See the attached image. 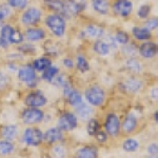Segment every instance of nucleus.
Returning a JSON list of instances; mask_svg holds the SVG:
<instances>
[{"mask_svg": "<svg viewBox=\"0 0 158 158\" xmlns=\"http://www.w3.org/2000/svg\"><path fill=\"white\" fill-rule=\"evenodd\" d=\"M18 79L22 82L27 83L29 86H34L35 82H37L36 72L31 65H24L19 69Z\"/></svg>", "mask_w": 158, "mask_h": 158, "instance_id": "7", "label": "nucleus"}, {"mask_svg": "<svg viewBox=\"0 0 158 158\" xmlns=\"http://www.w3.org/2000/svg\"><path fill=\"white\" fill-rule=\"evenodd\" d=\"M150 158H157V157H156V156H155V157H154V156H152V157H150Z\"/></svg>", "mask_w": 158, "mask_h": 158, "instance_id": "49", "label": "nucleus"}, {"mask_svg": "<svg viewBox=\"0 0 158 158\" xmlns=\"http://www.w3.org/2000/svg\"><path fill=\"white\" fill-rule=\"evenodd\" d=\"M120 120L119 117L114 113H111L106 116V122H104V129L106 133L112 137H116L120 131Z\"/></svg>", "mask_w": 158, "mask_h": 158, "instance_id": "6", "label": "nucleus"}, {"mask_svg": "<svg viewBox=\"0 0 158 158\" xmlns=\"http://www.w3.org/2000/svg\"><path fill=\"white\" fill-rule=\"evenodd\" d=\"M14 143L9 140H0V156H6L14 152Z\"/></svg>", "mask_w": 158, "mask_h": 158, "instance_id": "27", "label": "nucleus"}, {"mask_svg": "<svg viewBox=\"0 0 158 158\" xmlns=\"http://www.w3.org/2000/svg\"><path fill=\"white\" fill-rule=\"evenodd\" d=\"M139 53L143 58H153L157 53V45L155 42H144L139 48Z\"/></svg>", "mask_w": 158, "mask_h": 158, "instance_id": "14", "label": "nucleus"}, {"mask_svg": "<svg viewBox=\"0 0 158 158\" xmlns=\"http://www.w3.org/2000/svg\"><path fill=\"white\" fill-rule=\"evenodd\" d=\"M85 99L92 106H99L106 100V92L97 85L91 86L85 91Z\"/></svg>", "mask_w": 158, "mask_h": 158, "instance_id": "3", "label": "nucleus"}, {"mask_svg": "<svg viewBox=\"0 0 158 158\" xmlns=\"http://www.w3.org/2000/svg\"><path fill=\"white\" fill-rule=\"evenodd\" d=\"M148 152L151 156H157V152H158V146L156 142L154 143H151L149 147H148Z\"/></svg>", "mask_w": 158, "mask_h": 158, "instance_id": "42", "label": "nucleus"}, {"mask_svg": "<svg viewBox=\"0 0 158 158\" xmlns=\"http://www.w3.org/2000/svg\"><path fill=\"white\" fill-rule=\"evenodd\" d=\"M76 65H77L78 70L82 73L89 71V69H90V65H89L88 60H86L85 56H82V55L77 56V58H76Z\"/></svg>", "mask_w": 158, "mask_h": 158, "instance_id": "32", "label": "nucleus"}, {"mask_svg": "<svg viewBox=\"0 0 158 158\" xmlns=\"http://www.w3.org/2000/svg\"><path fill=\"white\" fill-rule=\"evenodd\" d=\"M122 86H123V90L128 93H137L142 86V82L138 79H134V78H131V79H128L126 80L123 83H122Z\"/></svg>", "mask_w": 158, "mask_h": 158, "instance_id": "17", "label": "nucleus"}, {"mask_svg": "<svg viewBox=\"0 0 158 158\" xmlns=\"http://www.w3.org/2000/svg\"><path fill=\"white\" fill-rule=\"evenodd\" d=\"M115 40L118 43H120V44H127L129 41H130V36L128 34H127L126 32H118L116 34V37H115Z\"/></svg>", "mask_w": 158, "mask_h": 158, "instance_id": "37", "label": "nucleus"}, {"mask_svg": "<svg viewBox=\"0 0 158 158\" xmlns=\"http://www.w3.org/2000/svg\"><path fill=\"white\" fill-rule=\"evenodd\" d=\"M45 37V32L41 29H29L25 32V38L30 41H38Z\"/></svg>", "mask_w": 158, "mask_h": 158, "instance_id": "19", "label": "nucleus"}, {"mask_svg": "<svg viewBox=\"0 0 158 158\" xmlns=\"http://www.w3.org/2000/svg\"><path fill=\"white\" fill-rule=\"evenodd\" d=\"M75 109H76V114H77V116L79 117V118H81V119L90 118L91 115L93 114L92 109L89 106H86L85 102H82L80 106H76Z\"/></svg>", "mask_w": 158, "mask_h": 158, "instance_id": "24", "label": "nucleus"}, {"mask_svg": "<svg viewBox=\"0 0 158 158\" xmlns=\"http://www.w3.org/2000/svg\"><path fill=\"white\" fill-rule=\"evenodd\" d=\"M94 136H95L96 140L98 142H100V143H104V142L108 141V134L103 131H98Z\"/></svg>", "mask_w": 158, "mask_h": 158, "instance_id": "40", "label": "nucleus"}, {"mask_svg": "<svg viewBox=\"0 0 158 158\" xmlns=\"http://www.w3.org/2000/svg\"><path fill=\"white\" fill-rule=\"evenodd\" d=\"M7 85V78L2 72H0V90H3Z\"/></svg>", "mask_w": 158, "mask_h": 158, "instance_id": "43", "label": "nucleus"}, {"mask_svg": "<svg viewBox=\"0 0 158 158\" xmlns=\"http://www.w3.org/2000/svg\"><path fill=\"white\" fill-rule=\"evenodd\" d=\"M41 158H51L50 155H44V156H42Z\"/></svg>", "mask_w": 158, "mask_h": 158, "instance_id": "47", "label": "nucleus"}, {"mask_svg": "<svg viewBox=\"0 0 158 158\" xmlns=\"http://www.w3.org/2000/svg\"><path fill=\"white\" fill-rule=\"evenodd\" d=\"M77 158H97L98 157V150L94 146H85L78 150Z\"/></svg>", "mask_w": 158, "mask_h": 158, "instance_id": "16", "label": "nucleus"}, {"mask_svg": "<svg viewBox=\"0 0 158 158\" xmlns=\"http://www.w3.org/2000/svg\"><path fill=\"white\" fill-rule=\"evenodd\" d=\"M154 117H155V121H157V112H155V114H154Z\"/></svg>", "mask_w": 158, "mask_h": 158, "instance_id": "46", "label": "nucleus"}, {"mask_svg": "<svg viewBox=\"0 0 158 158\" xmlns=\"http://www.w3.org/2000/svg\"><path fill=\"white\" fill-rule=\"evenodd\" d=\"M114 12L120 17H128L133 11V3L130 0H117L113 6Z\"/></svg>", "mask_w": 158, "mask_h": 158, "instance_id": "10", "label": "nucleus"}, {"mask_svg": "<svg viewBox=\"0 0 158 158\" xmlns=\"http://www.w3.org/2000/svg\"><path fill=\"white\" fill-rule=\"evenodd\" d=\"M63 140V133L59 128H51L43 134V142L47 144H54Z\"/></svg>", "mask_w": 158, "mask_h": 158, "instance_id": "13", "label": "nucleus"}, {"mask_svg": "<svg viewBox=\"0 0 158 158\" xmlns=\"http://www.w3.org/2000/svg\"><path fill=\"white\" fill-rule=\"evenodd\" d=\"M13 32H14V29H13V27H11V25L6 24L4 27H2L1 31H0V34H1L0 35V38L3 40L4 43H6V44L10 43V39H11Z\"/></svg>", "mask_w": 158, "mask_h": 158, "instance_id": "31", "label": "nucleus"}, {"mask_svg": "<svg viewBox=\"0 0 158 158\" xmlns=\"http://www.w3.org/2000/svg\"><path fill=\"white\" fill-rule=\"evenodd\" d=\"M45 24L55 36L62 37L64 35L67 23H65V20L61 15L52 14L48 16L47 19H45Z\"/></svg>", "mask_w": 158, "mask_h": 158, "instance_id": "1", "label": "nucleus"}, {"mask_svg": "<svg viewBox=\"0 0 158 158\" xmlns=\"http://www.w3.org/2000/svg\"><path fill=\"white\" fill-rule=\"evenodd\" d=\"M78 126V119L77 116L74 115L73 113L70 112H65V113L61 114L58 118V128L61 131L70 132L73 131L77 128Z\"/></svg>", "mask_w": 158, "mask_h": 158, "instance_id": "4", "label": "nucleus"}, {"mask_svg": "<svg viewBox=\"0 0 158 158\" xmlns=\"http://www.w3.org/2000/svg\"><path fill=\"white\" fill-rule=\"evenodd\" d=\"M92 6L96 12L101 15H106L109 13L110 2L109 0H92Z\"/></svg>", "mask_w": 158, "mask_h": 158, "instance_id": "20", "label": "nucleus"}, {"mask_svg": "<svg viewBox=\"0 0 158 158\" xmlns=\"http://www.w3.org/2000/svg\"><path fill=\"white\" fill-rule=\"evenodd\" d=\"M23 142L30 147H39L43 142V133L38 128H27L22 135Z\"/></svg>", "mask_w": 158, "mask_h": 158, "instance_id": "2", "label": "nucleus"}, {"mask_svg": "<svg viewBox=\"0 0 158 158\" xmlns=\"http://www.w3.org/2000/svg\"><path fill=\"white\" fill-rule=\"evenodd\" d=\"M6 45H7L6 43H4L3 40H2L1 38H0V47H6Z\"/></svg>", "mask_w": 158, "mask_h": 158, "instance_id": "45", "label": "nucleus"}, {"mask_svg": "<svg viewBox=\"0 0 158 158\" xmlns=\"http://www.w3.org/2000/svg\"><path fill=\"white\" fill-rule=\"evenodd\" d=\"M44 4L52 11L62 14L63 11V0H44Z\"/></svg>", "mask_w": 158, "mask_h": 158, "instance_id": "29", "label": "nucleus"}, {"mask_svg": "<svg viewBox=\"0 0 158 158\" xmlns=\"http://www.w3.org/2000/svg\"><path fill=\"white\" fill-rule=\"evenodd\" d=\"M83 9V6L80 2H77L75 0H63V11L62 15L68 17L75 16L79 14Z\"/></svg>", "mask_w": 158, "mask_h": 158, "instance_id": "11", "label": "nucleus"}, {"mask_svg": "<svg viewBox=\"0 0 158 158\" xmlns=\"http://www.w3.org/2000/svg\"><path fill=\"white\" fill-rule=\"evenodd\" d=\"M63 92H64V95L68 99L69 104H71V106H74V108L80 106V104L83 102L82 97H81V94L79 93L78 91H76L71 88V86L69 85V83L67 85L63 86Z\"/></svg>", "mask_w": 158, "mask_h": 158, "instance_id": "12", "label": "nucleus"}, {"mask_svg": "<svg viewBox=\"0 0 158 158\" xmlns=\"http://www.w3.org/2000/svg\"><path fill=\"white\" fill-rule=\"evenodd\" d=\"M48 99L41 92H32L25 96L24 103L30 108H40L47 104Z\"/></svg>", "mask_w": 158, "mask_h": 158, "instance_id": "8", "label": "nucleus"}, {"mask_svg": "<svg viewBox=\"0 0 158 158\" xmlns=\"http://www.w3.org/2000/svg\"><path fill=\"white\" fill-rule=\"evenodd\" d=\"M52 65V62L49 58L47 57H40L37 58L36 60L33 62V69L35 71H40V72H43L45 69H48L49 67Z\"/></svg>", "mask_w": 158, "mask_h": 158, "instance_id": "23", "label": "nucleus"}, {"mask_svg": "<svg viewBox=\"0 0 158 158\" xmlns=\"http://www.w3.org/2000/svg\"><path fill=\"white\" fill-rule=\"evenodd\" d=\"M58 72H59V69L57 67H54V65H51L48 69H45L42 73V79L43 80H47L51 82V81L54 79L56 76H57Z\"/></svg>", "mask_w": 158, "mask_h": 158, "instance_id": "30", "label": "nucleus"}, {"mask_svg": "<svg viewBox=\"0 0 158 158\" xmlns=\"http://www.w3.org/2000/svg\"><path fill=\"white\" fill-rule=\"evenodd\" d=\"M85 33L92 38H100L104 35V30L97 24H89L85 27Z\"/></svg>", "mask_w": 158, "mask_h": 158, "instance_id": "21", "label": "nucleus"}, {"mask_svg": "<svg viewBox=\"0 0 158 158\" xmlns=\"http://www.w3.org/2000/svg\"><path fill=\"white\" fill-rule=\"evenodd\" d=\"M122 149L126 152H136L139 149V142L138 140L133 139V138H129L126 139L122 143Z\"/></svg>", "mask_w": 158, "mask_h": 158, "instance_id": "28", "label": "nucleus"}, {"mask_svg": "<svg viewBox=\"0 0 158 158\" xmlns=\"http://www.w3.org/2000/svg\"><path fill=\"white\" fill-rule=\"evenodd\" d=\"M127 67H128L129 70H131L134 73L141 72V64H140V62L136 59H133V58H131V59L127 61Z\"/></svg>", "mask_w": 158, "mask_h": 158, "instance_id": "34", "label": "nucleus"}, {"mask_svg": "<svg viewBox=\"0 0 158 158\" xmlns=\"http://www.w3.org/2000/svg\"><path fill=\"white\" fill-rule=\"evenodd\" d=\"M137 123H138V121H137L136 117L130 114V115H128L124 118L123 123H122V130L127 134L133 133L137 128Z\"/></svg>", "mask_w": 158, "mask_h": 158, "instance_id": "18", "label": "nucleus"}, {"mask_svg": "<svg viewBox=\"0 0 158 158\" xmlns=\"http://www.w3.org/2000/svg\"><path fill=\"white\" fill-rule=\"evenodd\" d=\"M44 118V114L41 110L38 108H29L25 109L21 114V119L25 124H37L41 122Z\"/></svg>", "mask_w": 158, "mask_h": 158, "instance_id": "5", "label": "nucleus"}, {"mask_svg": "<svg viewBox=\"0 0 158 158\" xmlns=\"http://www.w3.org/2000/svg\"><path fill=\"white\" fill-rule=\"evenodd\" d=\"M144 25H146L144 27H146L147 30H149V31L156 30L157 25H158V20H157V18H151V19L148 20Z\"/></svg>", "mask_w": 158, "mask_h": 158, "instance_id": "41", "label": "nucleus"}, {"mask_svg": "<svg viewBox=\"0 0 158 158\" xmlns=\"http://www.w3.org/2000/svg\"><path fill=\"white\" fill-rule=\"evenodd\" d=\"M24 39V36L20 31H16L14 30L13 32L12 36H11V39H10V43H15V44H18V43H21L23 41Z\"/></svg>", "mask_w": 158, "mask_h": 158, "instance_id": "36", "label": "nucleus"}, {"mask_svg": "<svg viewBox=\"0 0 158 158\" xmlns=\"http://www.w3.org/2000/svg\"><path fill=\"white\" fill-rule=\"evenodd\" d=\"M93 49H94V52L97 53L98 55L106 56L110 53V49H111V47L108 44V42L106 41L98 40V41H96L95 43H94Z\"/></svg>", "mask_w": 158, "mask_h": 158, "instance_id": "22", "label": "nucleus"}, {"mask_svg": "<svg viewBox=\"0 0 158 158\" xmlns=\"http://www.w3.org/2000/svg\"><path fill=\"white\" fill-rule=\"evenodd\" d=\"M41 19V12L37 7H30L22 14L21 21L25 25H34Z\"/></svg>", "mask_w": 158, "mask_h": 158, "instance_id": "9", "label": "nucleus"}, {"mask_svg": "<svg viewBox=\"0 0 158 158\" xmlns=\"http://www.w3.org/2000/svg\"><path fill=\"white\" fill-rule=\"evenodd\" d=\"M51 158H67L68 152L63 144H56L51 149Z\"/></svg>", "mask_w": 158, "mask_h": 158, "instance_id": "26", "label": "nucleus"}, {"mask_svg": "<svg viewBox=\"0 0 158 158\" xmlns=\"http://www.w3.org/2000/svg\"><path fill=\"white\" fill-rule=\"evenodd\" d=\"M12 14L11 6H0V21L6 19L7 17H10Z\"/></svg>", "mask_w": 158, "mask_h": 158, "instance_id": "39", "label": "nucleus"}, {"mask_svg": "<svg viewBox=\"0 0 158 158\" xmlns=\"http://www.w3.org/2000/svg\"><path fill=\"white\" fill-rule=\"evenodd\" d=\"M0 135L4 140H9V141H13L18 135V128L15 124H9V126H4L1 129Z\"/></svg>", "mask_w": 158, "mask_h": 158, "instance_id": "15", "label": "nucleus"}, {"mask_svg": "<svg viewBox=\"0 0 158 158\" xmlns=\"http://www.w3.org/2000/svg\"><path fill=\"white\" fill-rule=\"evenodd\" d=\"M150 12H151V6H148V4H143V6H141L138 9V12H137V14H138L139 18H147L148 16H149Z\"/></svg>", "mask_w": 158, "mask_h": 158, "instance_id": "38", "label": "nucleus"}, {"mask_svg": "<svg viewBox=\"0 0 158 158\" xmlns=\"http://www.w3.org/2000/svg\"><path fill=\"white\" fill-rule=\"evenodd\" d=\"M83 1H85V0H78V2H80V3H81V2H83Z\"/></svg>", "mask_w": 158, "mask_h": 158, "instance_id": "48", "label": "nucleus"}, {"mask_svg": "<svg viewBox=\"0 0 158 158\" xmlns=\"http://www.w3.org/2000/svg\"><path fill=\"white\" fill-rule=\"evenodd\" d=\"M63 64H64V67L68 68V69H72L74 67L73 60L70 59V58H65V59L63 60Z\"/></svg>", "mask_w": 158, "mask_h": 158, "instance_id": "44", "label": "nucleus"}, {"mask_svg": "<svg viewBox=\"0 0 158 158\" xmlns=\"http://www.w3.org/2000/svg\"><path fill=\"white\" fill-rule=\"evenodd\" d=\"M132 33L136 39L142 40V41H146L151 38V32L147 30L146 27H134Z\"/></svg>", "mask_w": 158, "mask_h": 158, "instance_id": "25", "label": "nucleus"}, {"mask_svg": "<svg viewBox=\"0 0 158 158\" xmlns=\"http://www.w3.org/2000/svg\"><path fill=\"white\" fill-rule=\"evenodd\" d=\"M99 128H100V124L97 119H91L86 126V132L90 136H94L99 131Z\"/></svg>", "mask_w": 158, "mask_h": 158, "instance_id": "33", "label": "nucleus"}, {"mask_svg": "<svg viewBox=\"0 0 158 158\" xmlns=\"http://www.w3.org/2000/svg\"><path fill=\"white\" fill-rule=\"evenodd\" d=\"M27 6V0H9V6L16 10H23Z\"/></svg>", "mask_w": 158, "mask_h": 158, "instance_id": "35", "label": "nucleus"}]
</instances>
